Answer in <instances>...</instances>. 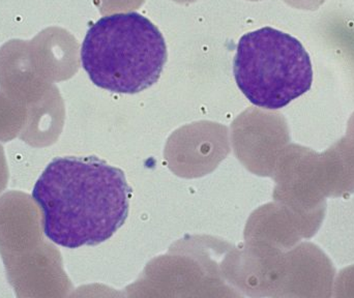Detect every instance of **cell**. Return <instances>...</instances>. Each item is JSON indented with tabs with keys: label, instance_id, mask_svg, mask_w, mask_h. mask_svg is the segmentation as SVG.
I'll list each match as a JSON object with an SVG mask.
<instances>
[{
	"label": "cell",
	"instance_id": "3957f363",
	"mask_svg": "<svg viewBox=\"0 0 354 298\" xmlns=\"http://www.w3.org/2000/svg\"><path fill=\"white\" fill-rule=\"evenodd\" d=\"M233 74L245 97L268 110L286 107L313 83L311 58L301 41L272 27L241 37Z\"/></svg>",
	"mask_w": 354,
	"mask_h": 298
},
{
	"label": "cell",
	"instance_id": "6da1fadb",
	"mask_svg": "<svg viewBox=\"0 0 354 298\" xmlns=\"http://www.w3.org/2000/svg\"><path fill=\"white\" fill-rule=\"evenodd\" d=\"M130 185L120 169L97 156H64L46 167L33 187L52 243L78 249L111 239L124 224Z\"/></svg>",
	"mask_w": 354,
	"mask_h": 298
},
{
	"label": "cell",
	"instance_id": "7a4b0ae2",
	"mask_svg": "<svg viewBox=\"0 0 354 298\" xmlns=\"http://www.w3.org/2000/svg\"><path fill=\"white\" fill-rule=\"evenodd\" d=\"M167 57L161 31L136 12L100 19L81 47V64L93 84L115 93L134 95L153 86Z\"/></svg>",
	"mask_w": 354,
	"mask_h": 298
},
{
	"label": "cell",
	"instance_id": "277c9868",
	"mask_svg": "<svg viewBox=\"0 0 354 298\" xmlns=\"http://www.w3.org/2000/svg\"><path fill=\"white\" fill-rule=\"evenodd\" d=\"M176 1H178V2H187V1H195V0H176Z\"/></svg>",
	"mask_w": 354,
	"mask_h": 298
}]
</instances>
